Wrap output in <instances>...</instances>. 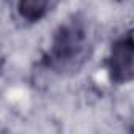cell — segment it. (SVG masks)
<instances>
[{"instance_id":"6da1fadb","label":"cell","mask_w":134,"mask_h":134,"mask_svg":"<svg viewBox=\"0 0 134 134\" xmlns=\"http://www.w3.org/2000/svg\"><path fill=\"white\" fill-rule=\"evenodd\" d=\"M95 74L109 92L134 90V22L109 30L101 46Z\"/></svg>"},{"instance_id":"7a4b0ae2","label":"cell","mask_w":134,"mask_h":134,"mask_svg":"<svg viewBox=\"0 0 134 134\" xmlns=\"http://www.w3.org/2000/svg\"><path fill=\"white\" fill-rule=\"evenodd\" d=\"M10 27L24 32L46 29L60 13L65 0H3Z\"/></svg>"}]
</instances>
